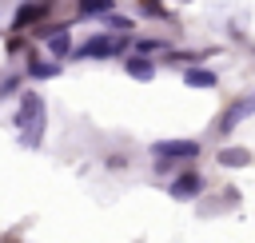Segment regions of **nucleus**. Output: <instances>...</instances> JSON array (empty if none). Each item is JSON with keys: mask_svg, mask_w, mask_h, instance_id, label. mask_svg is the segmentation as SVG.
<instances>
[{"mask_svg": "<svg viewBox=\"0 0 255 243\" xmlns=\"http://www.w3.org/2000/svg\"><path fill=\"white\" fill-rule=\"evenodd\" d=\"M120 52H128V40H124V36H92L76 56H84V60H88V56L104 60V56H120Z\"/></svg>", "mask_w": 255, "mask_h": 243, "instance_id": "f257e3e1", "label": "nucleus"}, {"mask_svg": "<svg viewBox=\"0 0 255 243\" xmlns=\"http://www.w3.org/2000/svg\"><path fill=\"white\" fill-rule=\"evenodd\" d=\"M151 155L155 159H195L199 155V143L195 139H159L151 147Z\"/></svg>", "mask_w": 255, "mask_h": 243, "instance_id": "f03ea898", "label": "nucleus"}, {"mask_svg": "<svg viewBox=\"0 0 255 243\" xmlns=\"http://www.w3.org/2000/svg\"><path fill=\"white\" fill-rule=\"evenodd\" d=\"M40 116H44V100H40L36 92H24L20 112H16V127H20V135L32 131V123H40Z\"/></svg>", "mask_w": 255, "mask_h": 243, "instance_id": "7ed1b4c3", "label": "nucleus"}, {"mask_svg": "<svg viewBox=\"0 0 255 243\" xmlns=\"http://www.w3.org/2000/svg\"><path fill=\"white\" fill-rule=\"evenodd\" d=\"M167 191H171V199H195V195L203 191V179H199L195 171H183V175H175V183H171Z\"/></svg>", "mask_w": 255, "mask_h": 243, "instance_id": "20e7f679", "label": "nucleus"}, {"mask_svg": "<svg viewBox=\"0 0 255 243\" xmlns=\"http://www.w3.org/2000/svg\"><path fill=\"white\" fill-rule=\"evenodd\" d=\"M124 72H128L131 80H143V84H147V80L155 76V64L143 60V56H128V60H124Z\"/></svg>", "mask_w": 255, "mask_h": 243, "instance_id": "39448f33", "label": "nucleus"}, {"mask_svg": "<svg viewBox=\"0 0 255 243\" xmlns=\"http://www.w3.org/2000/svg\"><path fill=\"white\" fill-rule=\"evenodd\" d=\"M48 36V52L56 56V60H64L68 52H72V36H68V28H56V32H44Z\"/></svg>", "mask_w": 255, "mask_h": 243, "instance_id": "423d86ee", "label": "nucleus"}, {"mask_svg": "<svg viewBox=\"0 0 255 243\" xmlns=\"http://www.w3.org/2000/svg\"><path fill=\"white\" fill-rule=\"evenodd\" d=\"M183 84H187V88H215V72H207V68H187V72H183Z\"/></svg>", "mask_w": 255, "mask_h": 243, "instance_id": "0eeeda50", "label": "nucleus"}, {"mask_svg": "<svg viewBox=\"0 0 255 243\" xmlns=\"http://www.w3.org/2000/svg\"><path fill=\"white\" fill-rule=\"evenodd\" d=\"M56 72H60V60H56V64H48V60H28V76H32V80H52Z\"/></svg>", "mask_w": 255, "mask_h": 243, "instance_id": "6e6552de", "label": "nucleus"}, {"mask_svg": "<svg viewBox=\"0 0 255 243\" xmlns=\"http://www.w3.org/2000/svg\"><path fill=\"white\" fill-rule=\"evenodd\" d=\"M247 112H251V100L235 104V108H231V112H227V116L219 120V131H231V127H235V120H239V116H247Z\"/></svg>", "mask_w": 255, "mask_h": 243, "instance_id": "1a4fd4ad", "label": "nucleus"}, {"mask_svg": "<svg viewBox=\"0 0 255 243\" xmlns=\"http://www.w3.org/2000/svg\"><path fill=\"white\" fill-rule=\"evenodd\" d=\"M112 8H116V0H80V12L84 16H104Z\"/></svg>", "mask_w": 255, "mask_h": 243, "instance_id": "9d476101", "label": "nucleus"}, {"mask_svg": "<svg viewBox=\"0 0 255 243\" xmlns=\"http://www.w3.org/2000/svg\"><path fill=\"white\" fill-rule=\"evenodd\" d=\"M219 159H223L227 167H247V163H251V155H247L243 147H227V151H223Z\"/></svg>", "mask_w": 255, "mask_h": 243, "instance_id": "9b49d317", "label": "nucleus"}, {"mask_svg": "<svg viewBox=\"0 0 255 243\" xmlns=\"http://www.w3.org/2000/svg\"><path fill=\"white\" fill-rule=\"evenodd\" d=\"M40 12H44V0H40V4H24V8L16 12V20H12V28H24V24H28L32 16H40Z\"/></svg>", "mask_w": 255, "mask_h": 243, "instance_id": "f8f14e48", "label": "nucleus"}, {"mask_svg": "<svg viewBox=\"0 0 255 243\" xmlns=\"http://www.w3.org/2000/svg\"><path fill=\"white\" fill-rule=\"evenodd\" d=\"M104 16H108V24H112L116 32H128V36H131V20H124V16H112V12H104Z\"/></svg>", "mask_w": 255, "mask_h": 243, "instance_id": "ddd939ff", "label": "nucleus"}, {"mask_svg": "<svg viewBox=\"0 0 255 243\" xmlns=\"http://www.w3.org/2000/svg\"><path fill=\"white\" fill-rule=\"evenodd\" d=\"M139 52H163L159 40H139Z\"/></svg>", "mask_w": 255, "mask_h": 243, "instance_id": "4468645a", "label": "nucleus"}]
</instances>
